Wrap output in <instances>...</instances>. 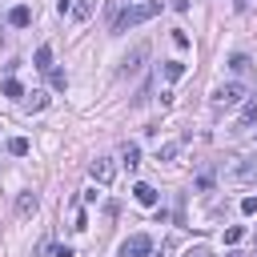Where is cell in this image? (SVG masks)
<instances>
[{"mask_svg": "<svg viewBox=\"0 0 257 257\" xmlns=\"http://www.w3.org/2000/svg\"><path fill=\"white\" fill-rule=\"evenodd\" d=\"M161 12V0H145V4H128L116 20H112V32H128V28H137V24H145V20H153Z\"/></svg>", "mask_w": 257, "mask_h": 257, "instance_id": "1", "label": "cell"}, {"mask_svg": "<svg viewBox=\"0 0 257 257\" xmlns=\"http://www.w3.org/2000/svg\"><path fill=\"white\" fill-rule=\"evenodd\" d=\"M88 173H92V181H96V185H108V181L116 177V161H112V157H96Z\"/></svg>", "mask_w": 257, "mask_h": 257, "instance_id": "5", "label": "cell"}, {"mask_svg": "<svg viewBox=\"0 0 257 257\" xmlns=\"http://www.w3.org/2000/svg\"><path fill=\"white\" fill-rule=\"evenodd\" d=\"M181 153V141H169V145H161V153H157V161H173Z\"/></svg>", "mask_w": 257, "mask_h": 257, "instance_id": "16", "label": "cell"}, {"mask_svg": "<svg viewBox=\"0 0 257 257\" xmlns=\"http://www.w3.org/2000/svg\"><path fill=\"white\" fill-rule=\"evenodd\" d=\"M241 233H245V229H241V225H233V229H225V241H229V245H237V241H241Z\"/></svg>", "mask_w": 257, "mask_h": 257, "instance_id": "20", "label": "cell"}, {"mask_svg": "<svg viewBox=\"0 0 257 257\" xmlns=\"http://www.w3.org/2000/svg\"><path fill=\"white\" fill-rule=\"evenodd\" d=\"M185 257H213V253H209V249H205V245H197V249H189V253H185Z\"/></svg>", "mask_w": 257, "mask_h": 257, "instance_id": "23", "label": "cell"}, {"mask_svg": "<svg viewBox=\"0 0 257 257\" xmlns=\"http://www.w3.org/2000/svg\"><path fill=\"white\" fill-rule=\"evenodd\" d=\"M233 181H257V157H249V161H241V165H233V173H229Z\"/></svg>", "mask_w": 257, "mask_h": 257, "instance_id": "7", "label": "cell"}, {"mask_svg": "<svg viewBox=\"0 0 257 257\" xmlns=\"http://www.w3.org/2000/svg\"><path fill=\"white\" fill-rule=\"evenodd\" d=\"M245 124H257V104H249V108H245V116H241V124H237V128H245Z\"/></svg>", "mask_w": 257, "mask_h": 257, "instance_id": "19", "label": "cell"}, {"mask_svg": "<svg viewBox=\"0 0 257 257\" xmlns=\"http://www.w3.org/2000/svg\"><path fill=\"white\" fill-rule=\"evenodd\" d=\"M16 213H20V217L36 213V197H32V193H20V197H16Z\"/></svg>", "mask_w": 257, "mask_h": 257, "instance_id": "9", "label": "cell"}, {"mask_svg": "<svg viewBox=\"0 0 257 257\" xmlns=\"http://www.w3.org/2000/svg\"><path fill=\"white\" fill-rule=\"evenodd\" d=\"M153 253V237L149 233H133L124 245H120V257H149Z\"/></svg>", "mask_w": 257, "mask_h": 257, "instance_id": "3", "label": "cell"}, {"mask_svg": "<svg viewBox=\"0 0 257 257\" xmlns=\"http://www.w3.org/2000/svg\"><path fill=\"white\" fill-rule=\"evenodd\" d=\"M8 24H12V28H28V24H32V8H28V4H16V8L8 12Z\"/></svg>", "mask_w": 257, "mask_h": 257, "instance_id": "8", "label": "cell"}, {"mask_svg": "<svg viewBox=\"0 0 257 257\" xmlns=\"http://www.w3.org/2000/svg\"><path fill=\"white\" fill-rule=\"evenodd\" d=\"M44 104H48V92H32V96L24 100V108H28V112H40Z\"/></svg>", "mask_w": 257, "mask_h": 257, "instance_id": "12", "label": "cell"}, {"mask_svg": "<svg viewBox=\"0 0 257 257\" xmlns=\"http://www.w3.org/2000/svg\"><path fill=\"white\" fill-rule=\"evenodd\" d=\"M48 80H52V88H56V92H64V88H68V76H64L60 68H48Z\"/></svg>", "mask_w": 257, "mask_h": 257, "instance_id": "15", "label": "cell"}, {"mask_svg": "<svg viewBox=\"0 0 257 257\" xmlns=\"http://www.w3.org/2000/svg\"><path fill=\"white\" fill-rule=\"evenodd\" d=\"M36 68H40V72H48V68H52V48H48V44H40V48H36Z\"/></svg>", "mask_w": 257, "mask_h": 257, "instance_id": "10", "label": "cell"}, {"mask_svg": "<svg viewBox=\"0 0 257 257\" xmlns=\"http://www.w3.org/2000/svg\"><path fill=\"white\" fill-rule=\"evenodd\" d=\"M28 149H32V145H28L24 137H12V141H8V153H12V157H28Z\"/></svg>", "mask_w": 257, "mask_h": 257, "instance_id": "13", "label": "cell"}, {"mask_svg": "<svg viewBox=\"0 0 257 257\" xmlns=\"http://www.w3.org/2000/svg\"><path fill=\"white\" fill-rule=\"evenodd\" d=\"M241 213L253 217V213H257V197H245V201H241Z\"/></svg>", "mask_w": 257, "mask_h": 257, "instance_id": "21", "label": "cell"}, {"mask_svg": "<svg viewBox=\"0 0 257 257\" xmlns=\"http://www.w3.org/2000/svg\"><path fill=\"white\" fill-rule=\"evenodd\" d=\"M4 96H24V84H20L16 76H8V80H4Z\"/></svg>", "mask_w": 257, "mask_h": 257, "instance_id": "17", "label": "cell"}, {"mask_svg": "<svg viewBox=\"0 0 257 257\" xmlns=\"http://www.w3.org/2000/svg\"><path fill=\"white\" fill-rule=\"evenodd\" d=\"M229 68H233L237 76H241V72H249V56H241V52H237V56L229 60Z\"/></svg>", "mask_w": 257, "mask_h": 257, "instance_id": "18", "label": "cell"}, {"mask_svg": "<svg viewBox=\"0 0 257 257\" xmlns=\"http://www.w3.org/2000/svg\"><path fill=\"white\" fill-rule=\"evenodd\" d=\"M181 76H185V64L181 60H169L165 64V80H181Z\"/></svg>", "mask_w": 257, "mask_h": 257, "instance_id": "14", "label": "cell"}, {"mask_svg": "<svg viewBox=\"0 0 257 257\" xmlns=\"http://www.w3.org/2000/svg\"><path fill=\"white\" fill-rule=\"evenodd\" d=\"M133 197H137V205H145V209H153V205H157V189H153V185H145V181H137V185H133Z\"/></svg>", "mask_w": 257, "mask_h": 257, "instance_id": "6", "label": "cell"}, {"mask_svg": "<svg viewBox=\"0 0 257 257\" xmlns=\"http://www.w3.org/2000/svg\"><path fill=\"white\" fill-rule=\"evenodd\" d=\"M56 8H60V12H68V8H72V0H56Z\"/></svg>", "mask_w": 257, "mask_h": 257, "instance_id": "24", "label": "cell"}, {"mask_svg": "<svg viewBox=\"0 0 257 257\" xmlns=\"http://www.w3.org/2000/svg\"><path fill=\"white\" fill-rule=\"evenodd\" d=\"M145 60H149V44H137V48L124 56V64H120V76H137V72L145 68Z\"/></svg>", "mask_w": 257, "mask_h": 257, "instance_id": "4", "label": "cell"}, {"mask_svg": "<svg viewBox=\"0 0 257 257\" xmlns=\"http://www.w3.org/2000/svg\"><path fill=\"white\" fill-rule=\"evenodd\" d=\"M120 161H124V169H137V165H141V149H137V145H124Z\"/></svg>", "mask_w": 257, "mask_h": 257, "instance_id": "11", "label": "cell"}, {"mask_svg": "<svg viewBox=\"0 0 257 257\" xmlns=\"http://www.w3.org/2000/svg\"><path fill=\"white\" fill-rule=\"evenodd\" d=\"M245 100V84L241 80H229V84H217L213 88V108H233Z\"/></svg>", "mask_w": 257, "mask_h": 257, "instance_id": "2", "label": "cell"}, {"mask_svg": "<svg viewBox=\"0 0 257 257\" xmlns=\"http://www.w3.org/2000/svg\"><path fill=\"white\" fill-rule=\"evenodd\" d=\"M173 44H177V48H189V36H185L181 28H173Z\"/></svg>", "mask_w": 257, "mask_h": 257, "instance_id": "22", "label": "cell"}]
</instances>
